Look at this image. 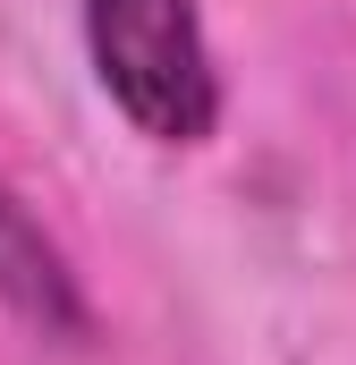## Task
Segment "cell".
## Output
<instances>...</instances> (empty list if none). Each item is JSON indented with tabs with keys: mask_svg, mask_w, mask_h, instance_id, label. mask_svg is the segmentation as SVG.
<instances>
[{
	"mask_svg": "<svg viewBox=\"0 0 356 365\" xmlns=\"http://www.w3.org/2000/svg\"><path fill=\"white\" fill-rule=\"evenodd\" d=\"M0 314L26 323L34 340H68V349L93 340V297L68 264V247L34 221V204L9 179H0Z\"/></svg>",
	"mask_w": 356,
	"mask_h": 365,
	"instance_id": "2",
	"label": "cell"
},
{
	"mask_svg": "<svg viewBox=\"0 0 356 365\" xmlns=\"http://www.w3.org/2000/svg\"><path fill=\"white\" fill-rule=\"evenodd\" d=\"M85 60L145 145H204L221 128V60L204 0H85Z\"/></svg>",
	"mask_w": 356,
	"mask_h": 365,
	"instance_id": "1",
	"label": "cell"
}]
</instances>
